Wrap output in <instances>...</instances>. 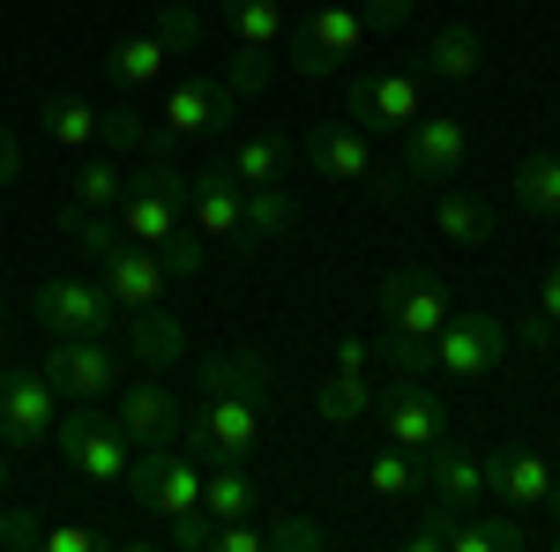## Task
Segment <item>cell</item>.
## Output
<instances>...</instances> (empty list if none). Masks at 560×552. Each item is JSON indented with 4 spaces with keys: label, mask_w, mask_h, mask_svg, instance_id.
Masks as SVG:
<instances>
[{
    "label": "cell",
    "mask_w": 560,
    "mask_h": 552,
    "mask_svg": "<svg viewBox=\"0 0 560 552\" xmlns=\"http://www.w3.org/2000/svg\"><path fill=\"white\" fill-rule=\"evenodd\" d=\"M448 522H456V515L441 508V501H427V515H419V530H411L404 545H411V552H448Z\"/></svg>",
    "instance_id": "obj_42"
},
{
    "label": "cell",
    "mask_w": 560,
    "mask_h": 552,
    "mask_svg": "<svg viewBox=\"0 0 560 552\" xmlns=\"http://www.w3.org/2000/svg\"><path fill=\"white\" fill-rule=\"evenodd\" d=\"M255 508H261V493H255V478H247V463L202 470V515L210 522H232V515H255Z\"/></svg>",
    "instance_id": "obj_35"
},
{
    "label": "cell",
    "mask_w": 560,
    "mask_h": 552,
    "mask_svg": "<svg viewBox=\"0 0 560 552\" xmlns=\"http://www.w3.org/2000/svg\"><path fill=\"white\" fill-rule=\"evenodd\" d=\"M120 337H128V351H135V366H142V374H165V366H179V351H187V329H179L173 306H165V314L128 321Z\"/></svg>",
    "instance_id": "obj_30"
},
{
    "label": "cell",
    "mask_w": 560,
    "mask_h": 552,
    "mask_svg": "<svg viewBox=\"0 0 560 552\" xmlns=\"http://www.w3.org/2000/svg\"><path fill=\"white\" fill-rule=\"evenodd\" d=\"M366 493L382 501V508H411V501H427V478H419V463L404 456V448H388V441H374L366 448Z\"/></svg>",
    "instance_id": "obj_27"
},
{
    "label": "cell",
    "mask_w": 560,
    "mask_h": 552,
    "mask_svg": "<svg viewBox=\"0 0 560 552\" xmlns=\"http://www.w3.org/2000/svg\"><path fill=\"white\" fill-rule=\"evenodd\" d=\"M120 195H128V172H120V157L113 150H90L83 165H75V187H68V202L75 210H120Z\"/></svg>",
    "instance_id": "obj_34"
},
{
    "label": "cell",
    "mask_w": 560,
    "mask_h": 552,
    "mask_svg": "<svg viewBox=\"0 0 560 552\" xmlns=\"http://www.w3.org/2000/svg\"><path fill=\"white\" fill-rule=\"evenodd\" d=\"M60 425V388L45 381V366H8L0 359V448L8 456H31L52 441Z\"/></svg>",
    "instance_id": "obj_10"
},
{
    "label": "cell",
    "mask_w": 560,
    "mask_h": 552,
    "mask_svg": "<svg viewBox=\"0 0 560 552\" xmlns=\"http://www.w3.org/2000/svg\"><path fill=\"white\" fill-rule=\"evenodd\" d=\"M478 68H486V38H478V23H433L427 38H419V83L471 90Z\"/></svg>",
    "instance_id": "obj_20"
},
{
    "label": "cell",
    "mask_w": 560,
    "mask_h": 552,
    "mask_svg": "<svg viewBox=\"0 0 560 552\" xmlns=\"http://www.w3.org/2000/svg\"><path fill=\"white\" fill-rule=\"evenodd\" d=\"M493 224H501V210H493L486 195L441 179V195H433V232H441L448 247H486V239H493Z\"/></svg>",
    "instance_id": "obj_24"
},
{
    "label": "cell",
    "mask_w": 560,
    "mask_h": 552,
    "mask_svg": "<svg viewBox=\"0 0 560 552\" xmlns=\"http://www.w3.org/2000/svg\"><path fill=\"white\" fill-rule=\"evenodd\" d=\"M158 38L173 45V52H195V45H202V8H187V0L158 8Z\"/></svg>",
    "instance_id": "obj_40"
},
{
    "label": "cell",
    "mask_w": 560,
    "mask_h": 552,
    "mask_svg": "<svg viewBox=\"0 0 560 552\" xmlns=\"http://www.w3.org/2000/svg\"><path fill=\"white\" fill-rule=\"evenodd\" d=\"M232 128H240V97L224 90V75H179V83H165V120H158L165 142H224Z\"/></svg>",
    "instance_id": "obj_11"
},
{
    "label": "cell",
    "mask_w": 560,
    "mask_h": 552,
    "mask_svg": "<svg viewBox=\"0 0 560 552\" xmlns=\"http://www.w3.org/2000/svg\"><path fill=\"white\" fill-rule=\"evenodd\" d=\"M300 157L322 172V179H337V187H374L382 202H396V195L411 187L404 172L388 179V172L374 165V134L351 128V120H322V128H306V134H300Z\"/></svg>",
    "instance_id": "obj_8"
},
{
    "label": "cell",
    "mask_w": 560,
    "mask_h": 552,
    "mask_svg": "<svg viewBox=\"0 0 560 552\" xmlns=\"http://www.w3.org/2000/svg\"><path fill=\"white\" fill-rule=\"evenodd\" d=\"M38 128L68 150V157H90L97 142H105V105H90V97H75V90H52L38 105Z\"/></svg>",
    "instance_id": "obj_23"
},
{
    "label": "cell",
    "mask_w": 560,
    "mask_h": 552,
    "mask_svg": "<svg viewBox=\"0 0 560 552\" xmlns=\"http://www.w3.org/2000/svg\"><path fill=\"white\" fill-rule=\"evenodd\" d=\"M292 157H300V142H284V134H240L224 150V165L240 172V187H277L292 172Z\"/></svg>",
    "instance_id": "obj_29"
},
{
    "label": "cell",
    "mask_w": 560,
    "mask_h": 552,
    "mask_svg": "<svg viewBox=\"0 0 560 552\" xmlns=\"http://www.w3.org/2000/svg\"><path fill=\"white\" fill-rule=\"evenodd\" d=\"M240 202H247L240 172L224 165V157H210V165L195 172V187H187V224H195L210 247H224V239H240Z\"/></svg>",
    "instance_id": "obj_21"
},
{
    "label": "cell",
    "mask_w": 560,
    "mask_h": 552,
    "mask_svg": "<svg viewBox=\"0 0 560 552\" xmlns=\"http://www.w3.org/2000/svg\"><path fill=\"white\" fill-rule=\"evenodd\" d=\"M366 8V23L374 31H396V23H411V0H359Z\"/></svg>",
    "instance_id": "obj_43"
},
{
    "label": "cell",
    "mask_w": 560,
    "mask_h": 552,
    "mask_svg": "<svg viewBox=\"0 0 560 552\" xmlns=\"http://www.w3.org/2000/svg\"><path fill=\"white\" fill-rule=\"evenodd\" d=\"M113 419H120V433H128L135 448H173L187 411H179V396L158 381V374H128V381H120V411H113Z\"/></svg>",
    "instance_id": "obj_18"
},
{
    "label": "cell",
    "mask_w": 560,
    "mask_h": 552,
    "mask_svg": "<svg viewBox=\"0 0 560 552\" xmlns=\"http://www.w3.org/2000/svg\"><path fill=\"white\" fill-rule=\"evenodd\" d=\"M560 470L530 448V441H501L493 456H486V501H501L509 515H538L546 508V493H553Z\"/></svg>",
    "instance_id": "obj_17"
},
{
    "label": "cell",
    "mask_w": 560,
    "mask_h": 552,
    "mask_svg": "<svg viewBox=\"0 0 560 552\" xmlns=\"http://www.w3.org/2000/svg\"><path fill=\"white\" fill-rule=\"evenodd\" d=\"M546 515H560V478H553V493H546Z\"/></svg>",
    "instance_id": "obj_47"
},
{
    "label": "cell",
    "mask_w": 560,
    "mask_h": 552,
    "mask_svg": "<svg viewBox=\"0 0 560 552\" xmlns=\"http://www.w3.org/2000/svg\"><path fill=\"white\" fill-rule=\"evenodd\" d=\"M530 351H560V261H546V277H538V298H530V321L516 329Z\"/></svg>",
    "instance_id": "obj_36"
},
{
    "label": "cell",
    "mask_w": 560,
    "mask_h": 552,
    "mask_svg": "<svg viewBox=\"0 0 560 552\" xmlns=\"http://www.w3.org/2000/svg\"><path fill=\"white\" fill-rule=\"evenodd\" d=\"M52 441H60V463L75 470L90 493H120L128 485L135 441L120 433V419H105V411H60Z\"/></svg>",
    "instance_id": "obj_7"
},
{
    "label": "cell",
    "mask_w": 560,
    "mask_h": 552,
    "mask_svg": "<svg viewBox=\"0 0 560 552\" xmlns=\"http://www.w3.org/2000/svg\"><path fill=\"white\" fill-rule=\"evenodd\" d=\"M374 314H382V359L396 381H427V343L441 337V321L456 314V298H448V284L433 277L427 261H396V269H382L374 277Z\"/></svg>",
    "instance_id": "obj_1"
},
{
    "label": "cell",
    "mask_w": 560,
    "mask_h": 552,
    "mask_svg": "<svg viewBox=\"0 0 560 552\" xmlns=\"http://www.w3.org/2000/svg\"><path fill=\"white\" fill-rule=\"evenodd\" d=\"M45 381L60 388V396H75V403H97V396H113V388L128 381V359L113 351V337H52Z\"/></svg>",
    "instance_id": "obj_15"
},
{
    "label": "cell",
    "mask_w": 560,
    "mask_h": 552,
    "mask_svg": "<svg viewBox=\"0 0 560 552\" xmlns=\"http://www.w3.org/2000/svg\"><path fill=\"white\" fill-rule=\"evenodd\" d=\"M173 45L158 31H128V38L105 45V83H120V97H142V90H165L173 83Z\"/></svg>",
    "instance_id": "obj_22"
},
{
    "label": "cell",
    "mask_w": 560,
    "mask_h": 552,
    "mask_svg": "<svg viewBox=\"0 0 560 552\" xmlns=\"http://www.w3.org/2000/svg\"><path fill=\"white\" fill-rule=\"evenodd\" d=\"M419 478H427V501H441L448 515H471L486 501V456L464 441H433L419 456Z\"/></svg>",
    "instance_id": "obj_19"
},
{
    "label": "cell",
    "mask_w": 560,
    "mask_h": 552,
    "mask_svg": "<svg viewBox=\"0 0 560 552\" xmlns=\"http://www.w3.org/2000/svg\"><path fill=\"white\" fill-rule=\"evenodd\" d=\"M427 83L411 75V68H382V75H351L345 83V120L351 128H366V134H404L427 105Z\"/></svg>",
    "instance_id": "obj_14"
},
{
    "label": "cell",
    "mask_w": 560,
    "mask_h": 552,
    "mask_svg": "<svg viewBox=\"0 0 560 552\" xmlns=\"http://www.w3.org/2000/svg\"><path fill=\"white\" fill-rule=\"evenodd\" d=\"M187 172L173 165V157H150L142 172H128V195H120V210H113V224H120V239H142V247H173L179 232H187Z\"/></svg>",
    "instance_id": "obj_2"
},
{
    "label": "cell",
    "mask_w": 560,
    "mask_h": 552,
    "mask_svg": "<svg viewBox=\"0 0 560 552\" xmlns=\"http://www.w3.org/2000/svg\"><path fill=\"white\" fill-rule=\"evenodd\" d=\"M314 411H322V425H359L382 411V388H374V374H322L314 381Z\"/></svg>",
    "instance_id": "obj_28"
},
{
    "label": "cell",
    "mask_w": 560,
    "mask_h": 552,
    "mask_svg": "<svg viewBox=\"0 0 560 552\" xmlns=\"http://www.w3.org/2000/svg\"><path fill=\"white\" fill-rule=\"evenodd\" d=\"M261 538H269V552H322L329 545V530L314 515H277V522H261Z\"/></svg>",
    "instance_id": "obj_38"
},
{
    "label": "cell",
    "mask_w": 560,
    "mask_h": 552,
    "mask_svg": "<svg viewBox=\"0 0 560 552\" xmlns=\"http://www.w3.org/2000/svg\"><path fill=\"white\" fill-rule=\"evenodd\" d=\"M509 351V321L493 306H456L427 343V381H486Z\"/></svg>",
    "instance_id": "obj_6"
},
{
    "label": "cell",
    "mask_w": 560,
    "mask_h": 552,
    "mask_svg": "<svg viewBox=\"0 0 560 552\" xmlns=\"http://www.w3.org/2000/svg\"><path fill=\"white\" fill-rule=\"evenodd\" d=\"M23 172V142H15V128H0V187Z\"/></svg>",
    "instance_id": "obj_45"
},
{
    "label": "cell",
    "mask_w": 560,
    "mask_h": 552,
    "mask_svg": "<svg viewBox=\"0 0 560 552\" xmlns=\"http://www.w3.org/2000/svg\"><path fill=\"white\" fill-rule=\"evenodd\" d=\"M179 441H187L202 463H247L261 441H269V403H247V396L202 388V403L179 419Z\"/></svg>",
    "instance_id": "obj_5"
},
{
    "label": "cell",
    "mask_w": 560,
    "mask_h": 552,
    "mask_svg": "<svg viewBox=\"0 0 560 552\" xmlns=\"http://www.w3.org/2000/svg\"><path fill=\"white\" fill-rule=\"evenodd\" d=\"M337 374H374V343L345 337V343H337Z\"/></svg>",
    "instance_id": "obj_44"
},
{
    "label": "cell",
    "mask_w": 560,
    "mask_h": 552,
    "mask_svg": "<svg viewBox=\"0 0 560 552\" xmlns=\"http://www.w3.org/2000/svg\"><path fill=\"white\" fill-rule=\"evenodd\" d=\"M509 195H516V210H530V216H560V150H553V142L530 150V157L516 165Z\"/></svg>",
    "instance_id": "obj_32"
},
{
    "label": "cell",
    "mask_w": 560,
    "mask_h": 552,
    "mask_svg": "<svg viewBox=\"0 0 560 552\" xmlns=\"http://www.w3.org/2000/svg\"><path fill=\"white\" fill-rule=\"evenodd\" d=\"M553 545H560V530H553Z\"/></svg>",
    "instance_id": "obj_48"
},
{
    "label": "cell",
    "mask_w": 560,
    "mask_h": 552,
    "mask_svg": "<svg viewBox=\"0 0 560 552\" xmlns=\"http://www.w3.org/2000/svg\"><path fill=\"white\" fill-rule=\"evenodd\" d=\"M31 321H38L45 337H120L128 329L97 277H45L38 292H31Z\"/></svg>",
    "instance_id": "obj_9"
},
{
    "label": "cell",
    "mask_w": 560,
    "mask_h": 552,
    "mask_svg": "<svg viewBox=\"0 0 560 552\" xmlns=\"http://www.w3.org/2000/svg\"><path fill=\"white\" fill-rule=\"evenodd\" d=\"M396 150H404V179L411 187H441V179H456L471 165V120L464 113H419L396 134Z\"/></svg>",
    "instance_id": "obj_13"
},
{
    "label": "cell",
    "mask_w": 560,
    "mask_h": 552,
    "mask_svg": "<svg viewBox=\"0 0 560 552\" xmlns=\"http://www.w3.org/2000/svg\"><path fill=\"white\" fill-rule=\"evenodd\" d=\"M97 261V284L113 292V306H120V321H142V314H165V284H173V269H165V255L158 247H142V239H113Z\"/></svg>",
    "instance_id": "obj_12"
},
{
    "label": "cell",
    "mask_w": 560,
    "mask_h": 552,
    "mask_svg": "<svg viewBox=\"0 0 560 552\" xmlns=\"http://www.w3.org/2000/svg\"><path fill=\"white\" fill-rule=\"evenodd\" d=\"M97 150H113V157H128V150H150V157H165L173 142L150 128L142 113H128V105H105V142H97Z\"/></svg>",
    "instance_id": "obj_37"
},
{
    "label": "cell",
    "mask_w": 560,
    "mask_h": 552,
    "mask_svg": "<svg viewBox=\"0 0 560 552\" xmlns=\"http://www.w3.org/2000/svg\"><path fill=\"white\" fill-rule=\"evenodd\" d=\"M300 195L277 179V187H247V202H240V247H277L284 232H300Z\"/></svg>",
    "instance_id": "obj_25"
},
{
    "label": "cell",
    "mask_w": 560,
    "mask_h": 552,
    "mask_svg": "<svg viewBox=\"0 0 560 552\" xmlns=\"http://www.w3.org/2000/svg\"><path fill=\"white\" fill-rule=\"evenodd\" d=\"M224 90H232V97H261V90H269V52H261V45H232Z\"/></svg>",
    "instance_id": "obj_39"
},
{
    "label": "cell",
    "mask_w": 560,
    "mask_h": 552,
    "mask_svg": "<svg viewBox=\"0 0 560 552\" xmlns=\"http://www.w3.org/2000/svg\"><path fill=\"white\" fill-rule=\"evenodd\" d=\"M113 538L105 530H83V522H45V538H38V552H105Z\"/></svg>",
    "instance_id": "obj_41"
},
{
    "label": "cell",
    "mask_w": 560,
    "mask_h": 552,
    "mask_svg": "<svg viewBox=\"0 0 560 552\" xmlns=\"http://www.w3.org/2000/svg\"><path fill=\"white\" fill-rule=\"evenodd\" d=\"M530 545V522L523 515H456L448 522V552H523Z\"/></svg>",
    "instance_id": "obj_31"
},
{
    "label": "cell",
    "mask_w": 560,
    "mask_h": 552,
    "mask_svg": "<svg viewBox=\"0 0 560 552\" xmlns=\"http://www.w3.org/2000/svg\"><path fill=\"white\" fill-rule=\"evenodd\" d=\"M195 381L224 388V396H247V403H269V396H277V366H269L261 351H210V359L195 366Z\"/></svg>",
    "instance_id": "obj_26"
},
{
    "label": "cell",
    "mask_w": 560,
    "mask_h": 552,
    "mask_svg": "<svg viewBox=\"0 0 560 552\" xmlns=\"http://www.w3.org/2000/svg\"><path fill=\"white\" fill-rule=\"evenodd\" d=\"M382 441L388 448H404L411 463L427 456L433 441H448V403H441V388L433 381H396V388H382Z\"/></svg>",
    "instance_id": "obj_16"
},
{
    "label": "cell",
    "mask_w": 560,
    "mask_h": 552,
    "mask_svg": "<svg viewBox=\"0 0 560 552\" xmlns=\"http://www.w3.org/2000/svg\"><path fill=\"white\" fill-rule=\"evenodd\" d=\"M202 470H210V463H202L187 441H173V448H135L128 485H120V493L173 530V522H187V515H202Z\"/></svg>",
    "instance_id": "obj_3"
},
{
    "label": "cell",
    "mask_w": 560,
    "mask_h": 552,
    "mask_svg": "<svg viewBox=\"0 0 560 552\" xmlns=\"http://www.w3.org/2000/svg\"><path fill=\"white\" fill-rule=\"evenodd\" d=\"M366 38H374L366 8L329 0V8H314V15H300V23L284 31V60L300 68L306 83H337V75H351V60H359V45H366Z\"/></svg>",
    "instance_id": "obj_4"
},
{
    "label": "cell",
    "mask_w": 560,
    "mask_h": 552,
    "mask_svg": "<svg viewBox=\"0 0 560 552\" xmlns=\"http://www.w3.org/2000/svg\"><path fill=\"white\" fill-rule=\"evenodd\" d=\"M224 23H232V45L277 52L284 31H292V8H284V0H224Z\"/></svg>",
    "instance_id": "obj_33"
},
{
    "label": "cell",
    "mask_w": 560,
    "mask_h": 552,
    "mask_svg": "<svg viewBox=\"0 0 560 552\" xmlns=\"http://www.w3.org/2000/svg\"><path fill=\"white\" fill-rule=\"evenodd\" d=\"M8 470H15V456H8V448H0V501H8Z\"/></svg>",
    "instance_id": "obj_46"
}]
</instances>
